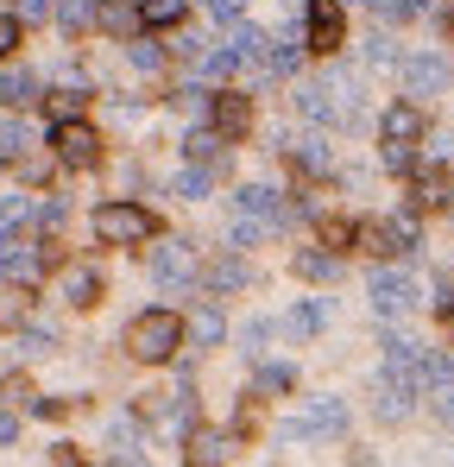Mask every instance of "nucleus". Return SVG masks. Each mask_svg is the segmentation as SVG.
Wrapping results in <instances>:
<instances>
[{
    "label": "nucleus",
    "instance_id": "f257e3e1",
    "mask_svg": "<svg viewBox=\"0 0 454 467\" xmlns=\"http://www.w3.org/2000/svg\"><path fill=\"white\" fill-rule=\"evenodd\" d=\"M423 133H429V120H423V108L417 101H391L385 108V120H378V152L391 171H417V146H423Z\"/></svg>",
    "mask_w": 454,
    "mask_h": 467
},
{
    "label": "nucleus",
    "instance_id": "f03ea898",
    "mask_svg": "<svg viewBox=\"0 0 454 467\" xmlns=\"http://www.w3.org/2000/svg\"><path fill=\"white\" fill-rule=\"evenodd\" d=\"M183 335H190V322L177 310H146V316L127 322V354L146 360V367H158V360H170V354L183 348Z\"/></svg>",
    "mask_w": 454,
    "mask_h": 467
},
{
    "label": "nucleus",
    "instance_id": "7ed1b4c3",
    "mask_svg": "<svg viewBox=\"0 0 454 467\" xmlns=\"http://www.w3.org/2000/svg\"><path fill=\"white\" fill-rule=\"evenodd\" d=\"M151 234H158V215L139 209V202H101L95 209V240L101 246H139Z\"/></svg>",
    "mask_w": 454,
    "mask_h": 467
},
{
    "label": "nucleus",
    "instance_id": "20e7f679",
    "mask_svg": "<svg viewBox=\"0 0 454 467\" xmlns=\"http://www.w3.org/2000/svg\"><path fill=\"white\" fill-rule=\"evenodd\" d=\"M284 436H291V442H341V436H347V404H341V398L303 404L297 417H284Z\"/></svg>",
    "mask_w": 454,
    "mask_h": 467
},
{
    "label": "nucleus",
    "instance_id": "39448f33",
    "mask_svg": "<svg viewBox=\"0 0 454 467\" xmlns=\"http://www.w3.org/2000/svg\"><path fill=\"white\" fill-rule=\"evenodd\" d=\"M303 45L322 51V57H335V51L347 45V13H341V0H309V13H303Z\"/></svg>",
    "mask_w": 454,
    "mask_h": 467
},
{
    "label": "nucleus",
    "instance_id": "423d86ee",
    "mask_svg": "<svg viewBox=\"0 0 454 467\" xmlns=\"http://www.w3.org/2000/svg\"><path fill=\"white\" fill-rule=\"evenodd\" d=\"M45 265H51V253H45L38 240H13V234H0V278H6V285L32 291V285L45 278Z\"/></svg>",
    "mask_w": 454,
    "mask_h": 467
},
{
    "label": "nucleus",
    "instance_id": "0eeeda50",
    "mask_svg": "<svg viewBox=\"0 0 454 467\" xmlns=\"http://www.w3.org/2000/svg\"><path fill=\"white\" fill-rule=\"evenodd\" d=\"M354 240L378 253V259H391V253H410L417 246V215H385V222H354Z\"/></svg>",
    "mask_w": 454,
    "mask_h": 467
},
{
    "label": "nucleus",
    "instance_id": "6e6552de",
    "mask_svg": "<svg viewBox=\"0 0 454 467\" xmlns=\"http://www.w3.org/2000/svg\"><path fill=\"white\" fill-rule=\"evenodd\" d=\"M51 146H57V164L88 171V164L101 158V133H95L88 120H57V127H51Z\"/></svg>",
    "mask_w": 454,
    "mask_h": 467
},
{
    "label": "nucleus",
    "instance_id": "1a4fd4ad",
    "mask_svg": "<svg viewBox=\"0 0 454 467\" xmlns=\"http://www.w3.org/2000/svg\"><path fill=\"white\" fill-rule=\"evenodd\" d=\"M449 77H454V70H449V57H442V51H417V57H404V95H410L417 108H423L429 95H442Z\"/></svg>",
    "mask_w": 454,
    "mask_h": 467
},
{
    "label": "nucleus",
    "instance_id": "9d476101",
    "mask_svg": "<svg viewBox=\"0 0 454 467\" xmlns=\"http://www.w3.org/2000/svg\"><path fill=\"white\" fill-rule=\"evenodd\" d=\"M233 449H240V430H209V423H196V430L183 436V462L190 467H227Z\"/></svg>",
    "mask_w": 454,
    "mask_h": 467
},
{
    "label": "nucleus",
    "instance_id": "9b49d317",
    "mask_svg": "<svg viewBox=\"0 0 454 467\" xmlns=\"http://www.w3.org/2000/svg\"><path fill=\"white\" fill-rule=\"evenodd\" d=\"M259 57H265V32H259V26H233V38L209 57V77H240V70L259 64Z\"/></svg>",
    "mask_w": 454,
    "mask_h": 467
},
{
    "label": "nucleus",
    "instance_id": "f8f14e48",
    "mask_svg": "<svg viewBox=\"0 0 454 467\" xmlns=\"http://www.w3.org/2000/svg\"><path fill=\"white\" fill-rule=\"evenodd\" d=\"M233 215H253L265 234H278V228H291V202L278 196V190H265V183H246L240 196H233Z\"/></svg>",
    "mask_w": 454,
    "mask_h": 467
},
{
    "label": "nucleus",
    "instance_id": "ddd939ff",
    "mask_svg": "<svg viewBox=\"0 0 454 467\" xmlns=\"http://www.w3.org/2000/svg\"><path fill=\"white\" fill-rule=\"evenodd\" d=\"M366 297H373L378 316H404L410 304H417V278H410V272H397V265H378L373 285H366Z\"/></svg>",
    "mask_w": 454,
    "mask_h": 467
},
{
    "label": "nucleus",
    "instance_id": "4468645a",
    "mask_svg": "<svg viewBox=\"0 0 454 467\" xmlns=\"http://www.w3.org/2000/svg\"><path fill=\"white\" fill-rule=\"evenodd\" d=\"M410 404H417V386H410L404 373H391V367H385V373H378V386H373V417H378V423H404V417H410Z\"/></svg>",
    "mask_w": 454,
    "mask_h": 467
},
{
    "label": "nucleus",
    "instance_id": "2eb2a0df",
    "mask_svg": "<svg viewBox=\"0 0 454 467\" xmlns=\"http://www.w3.org/2000/svg\"><path fill=\"white\" fill-rule=\"evenodd\" d=\"M196 278V259H190V246L183 240H170V246H151V285H164V291H183Z\"/></svg>",
    "mask_w": 454,
    "mask_h": 467
},
{
    "label": "nucleus",
    "instance_id": "dca6fc26",
    "mask_svg": "<svg viewBox=\"0 0 454 467\" xmlns=\"http://www.w3.org/2000/svg\"><path fill=\"white\" fill-rule=\"evenodd\" d=\"M449 196H454V177L442 164H417V171H410V202H417V209H442Z\"/></svg>",
    "mask_w": 454,
    "mask_h": 467
},
{
    "label": "nucleus",
    "instance_id": "f3484780",
    "mask_svg": "<svg viewBox=\"0 0 454 467\" xmlns=\"http://www.w3.org/2000/svg\"><path fill=\"white\" fill-rule=\"evenodd\" d=\"M322 328H328V304H322V297L291 304V316H284V335H291V341H315Z\"/></svg>",
    "mask_w": 454,
    "mask_h": 467
},
{
    "label": "nucleus",
    "instance_id": "a211bd4d",
    "mask_svg": "<svg viewBox=\"0 0 454 467\" xmlns=\"http://www.w3.org/2000/svg\"><path fill=\"white\" fill-rule=\"evenodd\" d=\"M95 26L114 32V38H133L139 32V0H95Z\"/></svg>",
    "mask_w": 454,
    "mask_h": 467
},
{
    "label": "nucleus",
    "instance_id": "6ab92c4d",
    "mask_svg": "<svg viewBox=\"0 0 454 467\" xmlns=\"http://www.w3.org/2000/svg\"><path fill=\"white\" fill-rule=\"evenodd\" d=\"M209 120H215V133H222V140H240V133L253 127V108H246V95H215Z\"/></svg>",
    "mask_w": 454,
    "mask_h": 467
},
{
    "label": "nucleus",
    "instance_id": "aec40b11",
    "mask_svg": "<svg viewBox=\"0 0 454 467\" xmlns=\"http://www.w3.org/2000/svg\"><path fill=\"white\" fill-rule=\"evenodd\" d=\"M202 278H209V291H215V297H233V291H240L253 272H246V259H240V253H222V259H215Z\"/></svg>",
    "mask_w": 454,
    "mask_h": 467
},
{
    "label": "nucleus",
    "instance_id": "412c9836",
    "mask_svg": "<svg viewBox=\"0 0 454 467\" xmlns=\"http://www.w3.org/2000/svg\"><path fill=\"white\" fill-rule=\"evenodd\" d=\"M64 304H70V310H88V304H101V272H88V265H70V272H64Z\"/></svg>",
    "mask_w": 454,
    "mask_h": 467
},
{
    "label": "nucleus",
    "instance_id": "4be33fe9",
    "mask_svg": "<svg viewBox=\"0 0 454 467\" xmlns=\"http://www.w3.org/2000/svg\"><path fill=\"white\" fill-rule=\"evenodd\" d=\"M297 114L322 120V127H328V120H341V108H335V88H328V82H309V88H297ZM341 127H347V120H341Z\"/></svg>",
    "mask_w": 454,
    "mask_h": 467
},
{
    "label": "nucleus",
    "instance_id": "5701e85b",
    "mask_svg": "<svg viewBox=\"0 0 454 467\" xmlns=\"http://www.w3.org/2000/svg\"><path fill=\"white\" fill-rule=\"evenodd\" d=\"M253 391H259V398H291V391H297V367H284V360H265V367L253 373Z\"/></svg>",
    "mask_w": 454,
    "mask_h": 467
},
{
    "label": "nucleus",
    "instance_id": "b1692460",
    "mask_svg": "<svg viewBox=\"0 0 454 467\" xmlns=\"http://www.w3.org/2000/svg\"><path fill=\"white\" fill-rule=\"evenodd\" d=\"M0 101H6V108L45 101V95H38V77H32V70H0Z\"/></svg>",
    "mask_w": 454,
    "mask_h": 467
},
{
    "label": "nucleus",
    "instance_id": "393cba45",
    "mask_svg": "<svg viewBox=\"0 0 454 467\" xmlns=\"http://www.w3.org/2000/svg\"><path fill=\"white\" fill-rule=\"evenodd\" d=\"M291 265H297V278H335V272H341V253H328V246H303Z\"/></svg>",
    "mask_w": 454,
    "mask_h": 467
},
{
    "label": "nucleus",
    "instance_id": "a878e982",
    "mask_svg": "<svg viewBox=\"0 0 454 467\" xmlns=\"http://www.w3.org/2000/svg\"><path fill=\"white\" fill-rule=\"evenodd\" d=\"M222 335H227V322H222V310H215V304L190 316V341H196V348H222Z\"/></svg>",
    "mask_w": 454,
    "mask_h": 467
},
{
    "label": "nucleus",
    "instance_id": "bb28decb",
    "mask_svg": "<svg viewBox=\"0 0 454 467\" xmlns=\"http://www.w3.org/2000/svg\"><path fill=\"white\" fill-rule=\"evenodd\" d=\"M265 70H272V77H297V70H303V45H297V38L272 45V51H265Z\"/></svg>",
    "mask_w": 454,
    "mask_h": 467
},
{
    "label": "nucleus",
    "instance_id": "cd10ccee",
    "mask_svg": "<svg viewBox=\"0 0 454 467\" xmlns=\"http://www.w3.org/2000/svg\"><path fill=\"white\" fill-rule=\"evenodd\" d=\"M190 13V0H139V26H177Z\"/></svg>",
    "mask_w": 454,
    "mask_h": 467
},
{
    "label": "nucleus",
    "instance_id": "c85d7f7f",
    "mask_svg": "<svg viewBox=\"0 0 454 467\" xmlns=\"http://www.w3.org/2000/svg\"><path fill=\"white\" fill-rule=\"evenodd\" d=\"M13 171H19V183H32V190L51 183V158L45 152H13Z\"/></svg>",
    "mask_w": 454,
    "mask_h": 467
},
{
    "label": "nucleus",
    "instance_id": "c756f323",
    "mask_svg": "<svg viewBox=\"0 0 454 467\" xmlns=\"http://www.w3.org/2000/svg\"><path fill=\"white\" fill-rule=\"evenodd\" d=\"M378 19H391V26H404V19H417V13H429L436 0H373Z\"/></svg>",
    "mask_w": 454,
    "mask_h": 467
},
{
    "label": "nucleus",
    "instance_id": "7c9ffc66",
    "mask_svg": "<svg viewBox=\"0 0 454 467\" xmlns=\"http://www.w3.org/2000/svg\"><path fill=\"white\" fill-rule=\"evenodd\" d=\"M45 101H51V120H82V88H57Z\"/></svg>",
    "mask_w": 454,
    "mask_h": 467
},
{
    "label": "nucleus",
    "instance_id": "2f4dec72",
    "mask_svg": "<svg viewBox=\"0 0 454 467\" xmlns=\"http://www.w3.org/2000/svg\"><path fill=\"white\" fill-rule=\"evenodd\" d=\"M57 19H64V32H82V26H95V0H64V6H57Z\"/></svg>",
    "mask_w": 454,
    "mask_h": 467
},
{
    "label": "nucleus",
    "instance_id": "473e14b6",
    "mask_svg": "<svg viewBox=\"0 0 454 467\" xmlns=\"http://www.w3.org/2000/svg\"><path fill=\"white\" fill-rule=\"evenodd\" d=\"M177 196H183V202H196V196H209V171H202V164H190V171L177 177Z\"/></svg>",
    "mask_w": 454,
    "mask_h": 467
},
{
    "label": "nucleus",
    "instance_id": "72a5a7b5",
    "mask_svg": "<svg viewBox=\"0 0 454 467\" xmlns=\"http://www.w3.org/2000/svg\"><path fill=\"white\" fill-rule=\"evenodd\" d=\"M183 152L196 158V164H209V158L222 152V133H190V146H183Z\"/></svg>",
    "mask_w": 454,
    "mask_h": 467
},
{
    "label": "nucleus",
    "instance_id": "f704fd0d",
    "mask_svg": "<svg viewBox=\"0 0 454 467\" xmlns=\"http://www.w3.org/2000/svg\"><path fill=\"white\" fill-rule=\"evenodd\" d=\"M259 222H253V215H233V222H227V240H233V246H253V240H259Z\"/></svg>",
    "mask_w": 454,
    "mask_h": 467
},
{
    "label": "nucleus",
    "instance_id": "c9c22d12",
    "mask_svg": "<svg viewBox=\"0 0 454 467\" xmlns=\"http://www.w3.org/2000/svg\"><path fill=\"white\" fill-rule=\"evenodd\" d=\"M32 215H38V209H32L26 196H6V202H0V222H6V228H19V222H32Z\"/></svg>",
    "mask_w": 454,
    "mask_h": 467
},
{
    "label": "nucleus",
    "instance_id": "e433bc0d",
    "mask_svg": "<svg viewBox=\"0 0 454 467\" xmlns=\"http://www.w3.org/2000/svg\"><path fill=\"white\" fill-rule=\"evenodd\" d=\"M347 240H354V222H322V246H328V253H341Z\"/></svg>",
    "mask_w": 454,
    "mask_h": 467
},
{
    "label": "nucleus",
    "instance_id": "4c0bfd02",
    "mask_svg": "<svg viewBox=\"0 0 454 467\" xmlns=\"http://www.w3.org/2000/svg\"><path fill=\"white\" fill-rule=\"evenodd\" d=\"M240 341H246V354H259V348L272 341V322H246V328H240Z\"/></svg>",
    "mask_w": 454,
    "mask_h": 467
},
{
    "label": "nucleus",
    "instance_id": "58836bf2",
    "mask_svg": "<svg viewBox=\"0 0 454 467\" xmlns=\"http://www.w3.org/2000/svg\"><path fill=\"white\" fill-rule=\"evenodd\" d=\"M158 64H164L158 45H133V70H158Z\"/></svg>",
    "mask_w": 454,
    "mask_h": 467
},
{
    "label": "nucleus",
    "instance_id": "ea45409f",
    "mask_svg": "<svg viewBox=\"0 0 454 467\" xmlns=\"http://www.w3.org/2000/svg\"><path fill=\"white\" fill-rule=\"evenodd\" d=\"M366 57H373V64H397V45H391V38H373Z\"/></svg>",
    "mask_w": 454,
    "mask_h": 467
},
{
    "label": "nucleus",
    "instance_id": "a19ab883",
    "mask_svg": "<svg viewBox=\"0 0 454 467\" xmlns=\"http://www.w3.org/2000/svg\"><path fill=\"white\" fill-rule=\"evenodd\" d=\"M13 45H19V19H6V13H0V57H6Z\"/></svg>",
    "mask_w": 454,
    "mask_h": 467
},
{
    "label": "nucleus",
    "instance_id": "79ce46f5",
    "mask_svg": "<svg viewBox=\"0 0 454 467\" xmlns=\"http://www.w3.org/2000/svg\"><path fill=\"white\" fill-rule=\"evenodd\" d=\"M13 322H26V304H19V297H6V304H0V328H13Z\"/></svg>",
    "mask_w": 454,
    "mask_h": 467
},
{
    "label": "nucleus",
    "instance_id": "37998d69",
    "mask_svg": "<svg viewBox=\"0 0 454 467\" xmlns=\"http://www.w3.org/2000/svg\"><path fill=\"white\" fill-rule=\"evenodd\" d=\"M436 410H442V423H454V386H442V398H436Z\"/></svg>",
    "mask_w": 454,
    "mask_h": 467
},
{
    "label": "nucleus",
    "instance_id": "c03bdc74",
    "mask_svg": "<svg viewBox=\"0 0 454 467\" xmlns=\"http://www.w3.org/2000/svg\"><path fill=\"white\" fill-rule=\"evenodd\" d=\"M57 467H82V455H76L70 442H57Z\"/></svg>",
    "mask_w": 454,
    "mask_h": 467
},
{
    "label": "nucleus",
    "instance_id": "a18cd8bd",
    "mask_svg": "<svg viewBox=\"0 0 454 467\" xmlns=\"http://www.w3.org/2000/svg\"><path fill=\"white\" fill-rule=\"evenodd\" d=\"M51 6H57V0H26V19H45Z\"/></svg>",
    "mask_w": 454,
    "mask_h": 467
},
{
    "label": "nucleus",
    "instance_id": "49530a36",
    "mask_svg": "<svg viewBox=\"0 0 454 467\" xmlns=\"http://www.w3.org/2000/svg\"><path fill=\"white\" fill-rule=\"evenodd\" d=\"M13 436H19V423H13V417H6V410H0V449H6V442H13Z\"/></svg>",
    "mask_w": 454,
    "mask_h": 467
},
{
    "label": "nucleus",
    "instance_id": "de8ad7c7",
    "mask_svg": "<svg viewBox=\"0 0 454 467\" xmlns=\"http://www.w3.org/2000/svg\"><path fill=\"white\" fill-rule=\"evenodd\" d=\"M209 6H215V13H222V19H233V13H240V6H246V0H209Z\"/></svg>",
    "mask_w": 454,
    "mask_h": 467
},
{
    "label": "nucleus",
    "instance_id": "09e8293b",
    "mask_svg": "<svg viewBox=\"0 0 454 467\" xmlns=\"http://www.w3.org/2000/svg\"><path fill=\"white\" fill-rule=\"evenodd\" d=\"M354 467H378V462H373V455H354Z\"/></svg>",
    "mask_w": 454,
    "mask_h": 467
},
{
    "label": "nucleus",
    "instance_id": "8fccbe9b",
    "mask_svg": "<svg viewBox=\"0 0 454 467\" xmlns=\"http://www.w3.org/2000/svg\"><path fill=\"white\" fill-rule=\"evenodd\" d=\"M449 367H454V354H449Z\"/></svg>",
    "mask_w": 454,
    "mask_h": 467
},
{
    "label": "nucleus",
    "instance_id": "3c124183",
    "mask_svg": "<svg viewBox=\"0 0 454 467\" xmlns=\"http://www.w3.org/2000/svg\"><path fill=\"white\" fill-rule=\"evenodd\" d=\"M449 32H454V19H449Z\"/></svg>",
    "mask_w": 454,
    "mask_h": 467
}]
</instances>
